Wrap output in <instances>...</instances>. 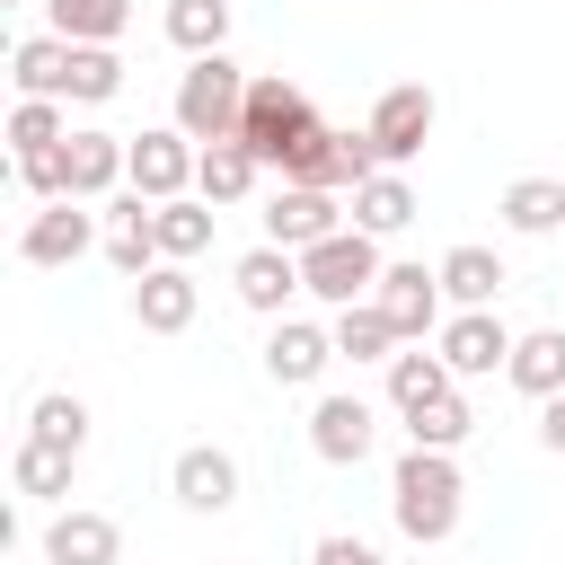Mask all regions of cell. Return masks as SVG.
Listing matches in <instances>:
<instances>
[{
	"label": "cell",
	"mask_w": 565,
	"mask_h": 565,
	"mask_svg": "<svg viewBox=\"0 0 565 565\" xmlns=\"http://www.w3.org/2000/svg\"><path fill=\"white\" fill-rule=\"evenodd\" d=\"M371 150H380V168H406L424 141H433V88L424 79H397V88H380V106H371Z\"/></svg>",
	"instance_id": "5b68a950"
},
{
	"label": "cell",
	"mask_w": 565,
	"mask_h": 565,
	"mask_svg": "<svg viewBox=\"0 0 565 565\" xmlns=\"http://www.w3.org/2000/svg\"><path fill=\"white\" fill-rule=\"evenodd\" d=\"M26 441H44V450H88V406L71 397V388H44L35 397V415H26Z\"/></svg>",
	"instance_id": "83f0119b"
},
{
	"label": "cell",
	"mask_w": 565,
	"mask_h": 565,
	"mask_svg": "<svg viewBox=\"0 0 565 565\" xmlns=\"http://www.w3.org/2000/svg\"><path fill=\"white\" fill-rule=\"evenodd\" d=\"M212 221H221V212H212L203 194H177V203H159V256H168V265L203 256V247H212Z\"/></svg>",
	"instance_id": "4316f807"
},
{
	"label": "cell",
	"mask_w": 565,
	"mask_h": 565,
	"mask_svg": "<svg viewBox=\"0 0 565 565\" xmlns=\"http://www.w3.org/2000/svg\"><path fill=\"white\" fill-rule=\"evenodd\" d=\"M18 185H26L35 203H71V159H62V150H26V159H18Z\"/></svg>",
	"instance_id": "e575fe53"
},
{
	"label": "cell",
	"mask_w": 565,
	"mask_h": 565,
	"mask_svg": "<svg viewBox=\"0 0 565 565\" xmlns=\"http://www.w3.org/2000/svg\"><path fill=\"white\" fill-rule=\"evenodd\" d=\"M168 494H177L185 512H230V503H238V459H230V450H212V441H194V450H177Z\"/></svg>",
	"instance_id": "4fadbf2b"
},
{
	"label": "cell",
	"mask_w": 565,
	"mask_h": 565,
	"mask_svg": "<svg viewBox=\"0 0 565 565\" xmlns=\"http://www.w3.org/2000/svg\"><path fill=\"white\" fill-rule=\"evenodd\" d=\"M106 265L115 274H159L168 256H159V203H141V194H124V203H106Z\"/></svg>",
	"instance_id": "7c38bea8"
},
{
	"label": "cell",
	"mask_w": 565,
	"mask_h": 565,
	"mask_svg": "<svg viewBox=\"0 0 565 565\" xmlns=\"http://www.w3.org/2000/svg\"><path fill=\"white\" fill-rule=\"evenodd\" d=\"M71 141V115H62V97H18L9 106V150L26 159V150H62Z\"/></svg>",
	"instance_id": "f546056e"
},
{
	"label": "cell",
	"mask_w": 565,
	"mask_h": 565,
	"mask_svg": "<svg viewBox=\"0 0 565 565\" xmlns=\"http://www.w3.org/2000/svg\"><path fill=\"white\" fill-rule=\"evenodd\" d=\"M388 344H397V327H388L371 300H362V309H335V353H344V362H397Z\"/></svg>",
	"instance_id": "4dcf8cb0"
},
{
	"label": "cell",
	"mask_w": 565,
	"mask_h": 565,
	"mask_svg": "<svg viewBox=\"0 0 565 565\" xmlns=\"http://www.w3.org/2000/svg\"><path fill=\"white\" fill-rule=\"evenodd\" d=\"M512 327L494 318V309H459L441 335H433V353L450 362V380H486V371H512Z\"/></svg>",
	"instance_id": "9c48e42d"
},
{
	"label": "cell",
	"mask_w": 565,
	"mask_h": 565,
	"mask_svg": "<svg viewBox=\"0 0 565 565\" xmlns=\"http://www.w3.org/2000/svg\"><path fill=\"white\" fill-rule=\"evenodd\" d=\"M459 380H450V362L441 353H424V344H406L397 362H388V406L397 415H424V406H441Z\"/></svg>",
	"instance_id": "603a6c76"
},
{
	"label": "cell",
	"mask_w": 565,
	"mask_h": 565,
	"mask_svg": "<svg viewBox=\"0 0 565 565\" xmlns=\"http://www.w3.org/2000/svg\"><path fill=\"white\" fill-rule=\"evenodd\" d=\"M62 159H71V194H79V203H97V194H115V185H124L132 141H115V132H71V141H62Z\"/></svg>",
	"instance_id": "ac0fdd59"
},
{
	"label": "cell",
	"mask_w": 565,
	"mask_h": 565,
	"mask_svg": "<svg viewBox=\"0 0 565 565\" xmlns=\"http://www.w3.org/2000/svg\"><path fill=\"white\" fill-rule=\"evenodd\" d=\"M415 221V185L397 177V168H380L371 185H353V230H371V238H397Z\"/></svg>",
	"instance_id": "d4e9b609"
},
{
	"label": "cell",
	"mask_w": 565,
	"mask_h": 565,
	"mask_svg": "<svg viewBox=\"0 0 565 565\" xmlns=\"http://www.w3.org/2000/svg\"><path fill=\"white\" fill-rule=\"evenodd\" d=\"M327 362H335V327L274 318V335H265V380H282V388H318Z\"/></svg>",
	"instance_id": "8fae6325"
},
{
	"label": "cell",
	"mask_w": 565,
	"mask_h": 565,
	"mask_svg": "<svg viewBox=\"0 0 565 565\" xmlns=\"http://www.w3.org/2000/svg\"><path fill=\"white\" fill-rule=\"evenodd\" d=\"M371 309L397 327V344H424V335L450 327V318H441V274H424V265H388L380 291H371Z\"/></svg>",
	"instance_id": "ba28073f"
},
{
	"label": "cell",
	"mask_w": 565,
	"mask_h": 565,
	"mask_svg": "<svg viewBox=\"0 0 565 565\" xmlns=\"http://www.w3.org/2000/svg\"><path fill=\"white\" fill-rule=\"evenodd\" d=\"M238 141L256 150V168H282V185H300V168L327 150V124H318L309 88H291L282 71H265V79L247 88V124H238Z\"/></svg>",
	"instance_id": "6da1fadb"
},
{
	"label": "cell",
	"mask_w": 565,
	"mask_h": 565,
	"mask_svg": "<svg viewBox=\"0 0 565 565\" xmlns=\"http://www.w3.org/2000/svg\"><path fill=\"white\" fill-rule=\"evenodd\" d=\"M309 450L327 468H362L371 459V406L362 397H318L309 406Z\"/></svg>",
	"instance_id": "9a60e30c"
},
{
	"label": "cell",
	"mask_w": 565,
	"mask_h": 565,
	"mask_svg": "<svg viewBox=\"0 0 565 565\" xmlns=\"http://www.w3.org/2000/svg\"><path fill=\"white\" fill-rule=\"evenodd\" d=\"M494 212H503V230H521V238H556V230H565V177H512Z\"/></svg>",
	"instance_id": "d6986e66"
},
{
	"label": "cell",
	"mask_w": 565,
	"mask_h": 565,
	"mask_svg": "<svg viewBox=\"0 0 565 565\" xmlns=\"http://www.w3.org/2000/svg\"><path fill=\"white\" fill-rule=\"evenodd\" d=\"M459 459L450 450H415L406 441V459L388 468V512H397V530L415 539V547H441L450 530H459Z\"/></svg>",
	"instance_id": "7a4b0ae2"
},
{
	"label": "cell",
	"mask_w": 565,
	"mask_h": 565,
	"mask_svg": "<svg viewBox=\"0 0 565 565\" xmlns=\"http://www.w3.org/2000/svg\"><path fill=\"white\" fill-rule=\"evenodd\" d=\"M503 380H512L521 397H539V406H547V397H565V327H539V335H521Z\"/></svg>",
	"instance_id": "cb8c5ba5"
},
{
	"label": "cell",
	"mask_w": 565,
	"mask_h": 565,
	"mask_svg": "<svg viewBox=\"0 0 565 565\" xmlns=\"http://www.w3.org/2000/svg\"><path fill=\"white\" fill-rule=\"evenodd\" d=\"M335 230H353V221H344V203H335V194H318V185H282V194L265 203V247L309 256V247H318V238H335Z\"/></svg>",
	"instance_id": "30bf717a"
},
{
	"label": "cell",
	"mask_w": 565,
	"mask_h": 565,
	"mask_svg": "<svg viewBox=\"0 0 565 565\" xmlns=\"http://www.w3.org/2000/svg\"><path fill=\"white\" fill-rule=\"evenodd\" d=\"M380 238L371 230H335V238H318L309 256H300V291L309 300H327V309H362L371 291H380Z\"/></svg>",
	"instance_id": "277c9868"
},
{
	"label": "cell",
	"mask_w": 565,
	"mask_h": 565,
	"mask_svg": "<svg viewBox=\"0 0 565 565\" xmlns=\"http://www.w3.org/2000/svg\"><path fill=\"white\" fill-rule=\"evenodd\" d=\"M230 282H238V300H247L256 318H282V300L300 291V256H291V247H247Z\"/></svg>",
	"instance_id": "e0dca14e"
},
{
	"label": "cell",
	"mask_w": 565,
	"mask_h": 565,
	"mask_svg": "<svg viewBox=\"0 0 565 565\" xmlns=\"http://www.w3.org/2000/svg\"><path fill=\"white\" fill-rule=\"evenodd\" d=\"M194 141L177 132V124H159V132H132V159H124V185L141 194V203H177L185 185H194Z\"/></svg>",
	"instance_id": "8992f818"
},
{
	"label": "cell",
	"mask_w": 565,
	"mask_h": 565,
	"mask_svg": "<svg viewBox=\"0 0 565 565\" xmlns=\"http://www.w3.org/2000/svg\"><path fill=\"white\" fill-rule=\"evenodd\" d=\"M88 247H106V230H97V212H88L79 194L26 212V230H18V256H26V265H79Z\"/></svg>",
	"instance_id": "52a82bcc"
},
{
	"label": "cell",
	"mask_w": 565,
	"mask_h": 565,
	"mask_svg": "<svg viewBox=\"0 0 565 565\" xmlns=\"http://www.w3.org/2000/svg\"><path fill=\"white\" fill-rule=\"evenodd\" d=\"M433 274H441V300H459V309H494V291H503V256H494V247H477V238H468V247H450Z\"/></svg>",
	"instance_id": "7402d4cb"
},
{
	"label": "cell",
	"mask_w": 565,
	"mask_h": 565,
	"mask_svg": "<svg viewBox=\"0 0 565 565\" xmlns=\"http://www.w3.org/2000/svg\"><path fill=\"white\" fill-rule=\"evenodd\" d=\"M124 556V530L106 512H53L44 530V565H115Z\"/></svg>",
	"instance_id": "2e32d148"
},
{
	"label": "cell",
	"mask_w": 565,
	"mask_h": 565,
	"mask_svg": "<svg viewBox=\"0 0 565 565\" xmlns=\"http://www.w3.org/2000/svg\"><path fill=\"white\" fill-rule=\"evenodd\" d=\"M194 309H203V291H194L185 265H159V274L132 282V318H141V335H185Z\"/></svg>",
	"instance_id": "5bb4252c"
},
{
	"label": "cell",
	"mask_w": 565,
	"mask_h": 565,
	"mask_svg": "<svg viewBox=\"0 0 565 565\" xmlns=\"http://www.w3.org/2000/svg\"><path fill=\"white\" fill-rule=\"evenodd\" d=\"M132 26V0H53V35L62 44H115Z\"/></svg>",
	"instance_id": "f1b7e54d"
},
{
	"label": "cell",
	"mask_w": 565,
	"mask_h": 565,
	"mask_svg": "<svg viewBox=\"0 0 565 565\" xmlns=\"http://www.w3.org/2000/svg\"><path fill=\"white\" fill-rule=\"evenodd\" d=\"M168 44H177L185 62L230 53V0H168Z\"/></svg>",
	"instance_id": "484cf974"
},
{
	"label": "cell",
	"mask_w": 565,
	"mask_h": 565,
	"mask_svg": "<svg viewBox=\"0 0 565 565\" xmlns=\"http://www.w3.org/2000/svg\"><path fill=\"white\" fill-rule=\"evenodd\" d=\"M71 53H79V44H62V35H26V44L9 53L18 97H62V106H71Z\"/></svg>",
	"instance_id": "ffe728a7"
},
{
	"label": "cell",
	"mask_w": 565,
	"mask_h": 565,
	"mask_svg": "<svg viewBox=\"0 0 565 565\" xmlns=\"http://www.w3.org/2000/svg\"><path fill=\"white\" fill-rule=\"evenodd\" d=\"M539 441L565 459V397H547V415H539Z\"/></svg>",
	"instance_id": "8d00e7d4"
},
{
	"label": "cell",
	"mask_w": 565,
	"mask_h": 565,
	"mask_svg": "<svg viewBox=\"0 0 565 565\" xmlns=\"http://www.w3.org/2000/svg\"><path fill=\"white\" fill-rule=\"evenodd\" d=\"M309 565H388L371 539H353V530H327L318 547H309Z\"/></svg>",
	"instance_id": "d590c367"
},
{
	"label": "cell",
	"mask_w": 565,
	"mask_h": 565,
	"mask_svg": "<svg viewBox=\"0 0 565 565\" xmlns=\"http://www.w3.org/2000/svg\"><path fill=\"white\" fill-rule=\"evenodd\" d=\"M9 477H18V494H71V450H44V441H18V459H9Z\"/></svg>",
	"instance_id": "836d02e7"
},
{
	"label": "cell",
	"mask_w": 565,
	"mask_h": 565,
	"mask_svg": "<svg viewBox=\"0 0 565 565\" xmlns=\"http://www.w3.org/2000/svg\"><path fill=\"white\" fill-rule=\"evenodd\" d=\"M115 88H124L115 44H79V53H71V106H106Z\"/></svg>",
	"instance_id": "d6a6232c"
},
{
	"label": "cell",
	"mask_w": 565,
	"mask_h": 565,
	"mask_svg": "<svg viewBox=\"0 0 565 565\" xmlns=\"http://www.w3.org/2000/svg\"><path fill=\"white\" fill-rule=\"evenodd\" d=\"M468 433H477V415H468V397H459V388H450L441 406H424V415H406V441H415V450H459Z\"/></svg>",
	"instance_id": "1f68e13d"
},
{
	"label": "cell",
	"mask_w": 565,
	"mask_h": 565,
	"mask_svg": "<svg viewBox=\"0 0 565 565\" xmlns=\"http://www.w3.org/2000/svg\"><path fill=\"white\" fill-rule=\"evenodd\" d=\"M247 71L230 62V53H203V62H185V79H177V132L194 141V150H212V141H238V124H247Z\"/></svg>",
	"instance_id": "3957f363"
},
{
	"label": "cell",
	"mask_w": 565,
	"mask_h": 565,
	"mask_svg": "<svg viewBox=\"0 0 565 565\" xmlns=\"http://www.w3.org/2000/svg\"><path fill=\"white\" fill-rule=\"evenodd\" d=\"M256 177H265V168H256V150H247V141H212V150L194 159V194H203L212 212H221V203H247V194H256Z\"/></svg>",
	"instance_id": "44dd1931"
}]
</instances>
